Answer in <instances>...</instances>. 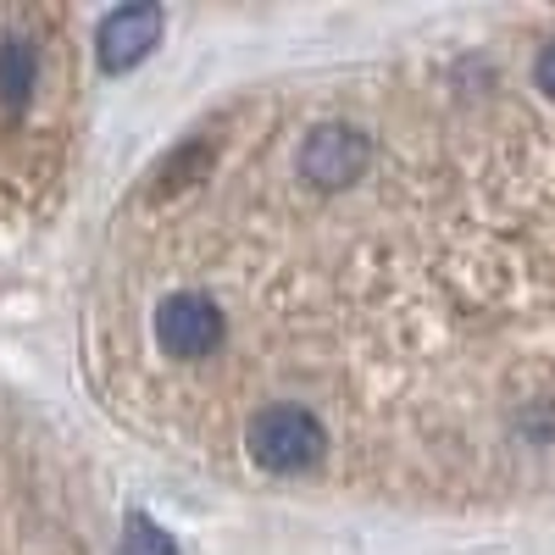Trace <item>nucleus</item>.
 <instances>
[{
	"label": "nucleus",
	"instance_id": "nucleus-1",
	"mask_svg": "<svg viewBox=\"0 0 555 555\" xmlns=\"http://www.w3.org/2000/svg\"><path fill=\"white\" fill-rule=\"evenodd\" d=\"M83 366L222 483L555 517V7L201 112L106 222Z\"/></svg>",
	"mask_w": 555,
	"mask_h": 555
},
{
	"label": "nucleus",
	"instance_id": "nucleus-3",
	"mask_svg": "<svg viewBox=\"0 0 555 555\" xmlns=\"http://www.w3.org/2000/svg\"><path fill=\"white\" fill-rule=\"evenodd\" d=\"M0 555H122L101 467L12 378H0Z\"/></svg>",
	"mask_w": 555,
	"mask_h": 555
},
{
	"label": "nucleus",
	"instance_id": "nucleus-2",
	"mask_svg": "<svg viewBox=\"0 0 555 555\" xmlns=\"http://www.w3.org/2000/svg\"><path fill=\"white\" fill-rule=\"evenodd\" d=\"M95 34L67 7H0V261L67 201L89 122Z\"/></svg>",
	"mask_w": 555,
	"mask_h": 555
}]
</instances>
